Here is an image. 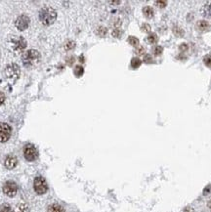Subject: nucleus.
<instances>
[{"label":"nucleus","instance_id":"nucleus-13","mask_svg":"<svg viewBox=\"0 0 211 212\" xmlns=\"http://www.w3.org/2000/svg\"><path fill=\"white\" fill-rule=\"evenodd\" d=\"M143 14H144V16L146 18L152 19L154 17V9L152 7L147 6V7H144L143 8Z\"/></svg>","mask_w":211,"mask_h":212},{"label":"nucleus","instance_id":"nucleus-20","mask_svg":"<svg viewBox=\"0 0 211 212\" xmlns=\"http://www.w3.org/2000/svg\"><path fill=\"white\" fill-rule=\"evenodd\" d=\"M0 212H12V208L9 204L0 205Z\"/></svg>","mask_w":211,"mask_h":212},{"label":"nucleus","instance_id":"nucleus-2","mask_svg":"<svg viewBox=\"0 0 211 212\" xmlns=\"http://www.w3.org/2000/svg\"><path fill=\"white\" fill-rule=\"evenodd\" d=\"M40 60V54L36 50H28L23 55V62L24 65L28 68H31L35 66Z\"/></svg>","mask_w":211,"mask_h":212},{"label":"nucleus","instance_id":"nucleus-23","mask_svg":"<svg viewBox=\"0 0 211 212\" xmlns=\"http://www.w3.org/2000/svg\"><path fill=\"white\" fill-rule=\"evenodd\" d=\"M203 63H204V65L206 66V67L211 68V56L210 55L205 56L203 58Z\"/></svg>","mask_w":211,"mask_h":212},{"label":"nucleus","instance_id":"nucleus-26","mask_svg":"<svg viewBox=\"0 0 211 212\" xmlns=\"http://www.w3.org/2000/svg\"><path fill=\"white\" fill-rule=\"evenodd\" d=\"M179 50L181 52H187L189 50V45L187 43H182L181 45L179 46Z\"/></svg>","mask_w":211,"mask_h":212},{"label":"nucleus","instance_id":"nucleus-3","mask_svg":"<svg viewBox=\"0 0 211 212\" xmlns=\"http://www.w3.org/2000/svg\"><path fill=\"white\" fill-rule=\"evenodd\" d=\"M33 188H34L35 193H37L38 195H43L46 193L48 190L47 182L45 181V179L42 178V177H36L33 182Z\"/></svg>","mask_w":211,"mask_h":212},{"label":"nucleus","instance_id":"nucleus-17","mask_svg":"<svg viewBox=\"0 0 211 212\" xmlns=\"http://www.w3.org/2000/svg\"><path fill=\"white\" fill-rule=\"evenodd\" d=\"M83 73H84V68L82 67H80V66L75 67V68H74V75H75L79 77V76H81Z\"/></svg>","mask_w":211,"mask_h":212},{"label":"nucleus","instance_id":"nucleus-21","mask_svg":"<svg viewBox=\"0 0 211 212\" xmlns=\"http://www.w3.org/2000/svg\"><path fill=\"white\" fill-rule=\"evenodd\" d=\"M108 31H107V28L104 27H100L98 29H97V33L99 34L100 36H105L106 34H107Z\"/></svg>","mask_w":211,"mask_h":212},{"label":"nucleus","instance_id":"nucleus-12","mask_svg":"<svg viewBox=\"0 0 211 212\" xmlns=\"http://www.w3.org/2000/svg\"><path fill=\"white\" fill-rule=\"evenodd\" d=\"M202 14L205 18H211V3L205 4L202 9Z\"/></svg>","mask_w":211,"mask_h":212},{"label":"nucleus","instance_id":"nucleus-10","mask_svg":"<svg viewBox=\"0 0 211 212\" xmlns=\"http://www.w3.org/2000/svg\"><path fill=\"white\" fill-rule=\"evenodd\" d=\"M17 163H18V159H17V157L14 155H9L6 157V159H5V166H6L8 169H13L14 167L17 165Z\"/></svg>","mask_w":211,"mask_h":212},{"label":"nucleus","instance_id":"nucleus-18","mask_svg":"<svg viewBox=\"0 0 211 212\" xmlns=\"http://www.w3.org/2000/svg\"><path fill=\"white\" fill-rule=\"evenodd\" d=\"M141 64H142V61H141L140 59H138V58H134V59H132V61H131V66L134 68H139L141 66Z\"/></svg>","mask_w":211,"mask_h":212},{"label":"nucleus","instance_id":"nucleus-1","mask_svg":"<svg viewBox=\"0 0 211 212\" xmlns=\"http://www.w3.org/2000/svg\"><path fill=\"white\" fill-rule=\"evenodd\" d=\"M57 19V12L52 7H43L39 12V20L44 26H50Z\"/></svg>","mask_w":211,"mask_h":212},{"label":"nucleus","instance_id":"nucleus-22","mask_svg":"<svg viewBox=\"0 0 211 212\" xmlns=\"http://www.w3.org/2000/svg\"><path fill=\"white\" fill-rule=\"evenodd\" d=\"M75 46V43L74 41H68L66 44H65V48H66V50H72V49H73Z\"/></svg>","mask_w":211,"mask_h":212},{"label":"nucleus","instance_id":"nucleus-16","mask_svg":"<svg viewBox=\"0 0 211 212\" xmlns=\"http://www.w3.org/2000/svg\"><path fill=\"white\" fill-rule=\"evenodd\" d=\"M148 41H149L150 43H152V44L157 43V41H158V36H157L155 33H150V35L148 36Z\"/></svg>","mask_w":211,"mask_h":212},{"label":"nucleus","instance_id":"nucleus-32","mask_svg":"<svg viewBox=\"0 0 211 212\" xmlns=\"http://www.w3.org/2000/svg\"><path fill=\"white\" fill-rule=\"evenodd\" d=\"M211 192V186L210 185H208L206 188H205L204 190H203V195H208L209 193Z\"/></svg>","mask_w":211,"mask_h":212},{"label":"nucleus","instance_id":"nucleus-11","mask_svg":"<svg viewBox=\"0 0 211 212\" xmlns=\"http://www.w3.org/2000/svg\"><path fill=\"white\" fill-rule=\"evenodd\" d=\"M197 27L198 31H206L209 29L210 24L207 21H204V20H202V21H198L197 24Z\"/></svg>","mask_w":211,"mask_h":212},{"label":"nucleus","instance_id":"nucleus-15","mask_svg":"<svg viewBox=\"0 0 211 212\" xmlns=\"http://www.w3.org/2000/svg\"><path fill=\"white\" fill-rule=\"evenodd\" d=\"M172 31H173V33L175 34V35L178 36V37H183L184 34H185L183 29L181 28V27H174L172 28Z\"/></svg>","mask_w":211,"mask_h":212},{"label":"nucleus","instance_id":"nucleus-9","mask_svg":"<svg viewBox=\"0 0 211 212\" xmlns=\"http://www.w3.org/2000/svg\"><path fill=\"white\" fill-rule=\"evenodd\" d=\"M15 24H16V27L20 29V31H24L26 28H28L29 24V18L26 16V15H22V16L18 17Z\"/></svg>","mask_w":211,"mask_h":212},{"label":"nucleus","instance_id":"nucleus-7","mask_svg":"<svg viewBox=\"0 0 211 212\" xmlns=\"http://www.w3.org/2000/svg\"><path fill=\"white\" fill-rule=\"evenodd\" d=\"M17 191H18V187H17V185H16L15 182L8 181L3 186L4 194L6 196H11V198L17 194Z\"/></svg>","mask_w":211,"mask_h":212},{"label":"nucleus","instance_id":"nucleus-31","mask_svg":"<svg viewBox=\"0 0 211 212\" xmlns=\"http://www.w3.org/2000/svg\"><path fill=\"white\" fill-rule=\"evenodd\" d=\"M144 52H145V49L143 48V47H139V48H137L136 50H135V53L137 54V55H143L144 54Z\"/></svg>","mask_w":211,"mask_h":212},{"label":"nucleus","instance_id":"nucleus-35","mask_svg":"<svg viewBox=\"0 0 211 212\" xmlns=\"http://www.w3.org/2000/svg\"><path fill=\"white\" fill-rule=\"evenodd\" d=\"M207 205H208V207H209V208L211 209V199H210V200L208 201V203H207Z\"/></svg>","mask_w":211,"mask_h":212},{"label":"nucleus","instance_id":"nucleus-29","mask_svg":"<svg viewBox=\"0 0 211 212\" xmlns=\"http://www.w3.org/2000/svg\"><path fill=\"white\" fill-rule=\"evenodd\" d=\"M144 62L147 63V64L153 63V58H152V56H150V55H145V57H144Z\"/></svg>","mask_w":211,"mask_h":212},{"label":"nucleus","instance_id":"nucleus-5","mask_svg":"<svg viewBox=\"0 0 211 212\" xmlns=\"http://www.w3.org/2000/svg\"><path fill=\"white\" fill-rule=\"evenodd\" d=\"M6 75L11 81H16L20 76V68L15 64L9 65L6 68Z\"/></svg>","mask_w":211,"mask_h":212},{"label":"nucleus","instance_id":"nucleus-14","mask_svg":"<svg viewBox=\"0 0 211 212\" xmlns=\"http://www.w3.org/2000/svg\"><path fill=\"white\" fill-rule=\"evenodd\" d=\"M48 212H64V208H63V206H61L60 204L54 203L48 207Z\"/></svg>","mask_w":211,"mask_h":212},{"label":"nucleus","instance_id":"nucleus-24","mask_svg":"<svg viewBox=\"0 0 211 212\" xmlns=\"http://www.w3.org/2000/svg\"><path fill=\"white\" fill-rule=\"evenodd\" d=\"M163 52V48L161 46H157L154 49V54L155 56H159L161 55Z\"/></svg>","mask_w":211,"mask_h":212},{"label":"nucleus","instance_id":"nucleus-30","mask_svg":"<svg viewBox=\"0 0 211 212\" xmlns=\"http://www.w3.org/2000/svg\"><path fill=\"white\" fill-rule=\"evenodd\" d=\"M113 35L114 37H120V35H121V31H119L118 28H115L113 31Z\"/></svg>","mask_w":211,"mask_h":212},{"label":"nucleus","instance_id":"nucleus-34","mask_svg":"<svg viewBox=\"0 0 211 212\" xmlns=\"http://www.w3.org/2000/svg\"><path fill=\"white\" fill-rule=\"evenodd\" d=\"M184 212H194V210L192 207H186L185 210H184Z\"/></svg>","mask_w":211,"mask_h":212},{"label":"nucleus","instance_id":"nucleus-19","mask_svg":"<svg viewBox=\"0 0 211 212\" xmlns=\"http://www.w3.org/2000/svg\"><path fill=\"white\" fill-rule=\"evenodd\" d=\"M128 42H129V44H131L132 46H138L139 45V39L134 37V36H130L128 38Z\"/></svg>","mask_w":211,"mask_h":212},{"label":"nucleus","instance_id":"nucleus-8","mask_svg":"<svg viewBox=\"0 0 211 212\" xmlns=\"http://www.w3.org/2000/svg\"><path fill=\"white\" fill-rule=\"evenodd\" d=\"M11 44L15 51H23L27 46V41L23 37H13Z\"/></svg>","mask_w":211,"mask_h":212},{"label":"nucleus","instance_id":"nucleus-33","mask_svg":"<svg viewBox=\"0 0 211 212\" xmlns=\"http://www.w3.org/2000/svg\"><path fill=\"white\" fill-rule=\"evenodd\" d=\"M5 101V95L2 92H0V106H1Z\"/></svg>","mask_w":211,"mask_h":212},{"label":"nucleus","instance_id":"nucleus-28","mask_svg":"<svg viewBox=\"0 0 211 212\" xmlns=\"http://www.w3.org/2000/svg\"><path fill=\"white\" fill-rule=\"evenodd\" d=\"M141 28H142V31H145V32H150V26L149 24H143L142 27H141Z\"/></svg>","mask_w":211,"mask_h":212},{"label":"nucleus","instance_id":"nucleus-27","mask_svg":"<svg viewBox=\"0 0 211 212\" xmlns=\"http://www.w3.org/2000/svg\"><path fill=\"white\" fill-rule=\"evenodd\" d=\"M155 4H157V6L159 7V8H164V7H166V5H167V2L166 1H160V0H158V1H155L154 2Z\"/></svg>","mask_w":211,"mask_h":212},{"label":"nucleus","instance_id":"nucleus-6","mask_svg":"<svg viewBox=\"0 0 211 212\" xmlns=\"http://www.w3.org/2000/svg\"><path fill=\"white\" fill-rule=\"evenodd\" d=\"M12 129L7 123H0V142L4 143L9 140L11 137Z\"/></svg>","mask_w":211,"mask_h":212},{"label":"nucleus","instance_id":"nucleus-25","mask_svg":"<svg viewBox=\"0 0 211 212\" xmlns=\"http://www.w3.org/2000/svg\"><path fill=\"white\" fill-rule=\"evenodd\" d=\"M16 212H28V206L26 204H20L18 205Z\"/></svg>","mask_w":211,"mask_h":212},{"label":"nucleus","instance_id":"nucleus-4","mask_svg":"<svg viewBox=\"0 0 211 212\" xmlns=\"http://www.w3.org/2000/svg\"><path fill=\"white\" fill-rule=\"evenodd\" d=\"M24 157H26L27 160L33 161V160H35L37 159L38 152H37V150L35 149V147L33 145L28 144V145H27L26 147H24Z\"/></svg>","mask_w":211,"mask_h":212}]
</instances>
